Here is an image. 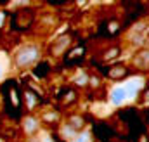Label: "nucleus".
<instances>
[{
	"mask_svg": "<svg viewBox=\"0 0 149 142\" xmlns=\"http://www.w3.org/2000/svg\"><path fill=\"white\" fill-rule=\"evenodd\" d=\"M23 128H24V132L28 134V135H35L38 132V128H40V121H38L35 116H28V118H24V121H23Z\"/></svg>",
	"mask_w": 149,
	"mask_h": 142,
	"instance_id": "nucleus-3",
	"label": "nucleus"
},
{
	"mask_svg": "<svg viewBox=\"0 0 149 142\" xmlns=\"http://www.w3.org/2000/svg\"><path fill=\"white\" fill-rule=\"evenodd\" d=\"M74 83H76L78 87H85V85L88 83V74H85V73L76 74V76H74Z\"/></svg>",
	"mask_w": 149,
	"mask_h": 142,
	"instance_id": "nucleus-6",
	"label": "nucleus"
},
{
	"mask_svg": "<svg viewBox=\"0 0 149 142\" xmlns=\"http://www.w3.org/2000/svg\"><path fill=\"white\" fill-rule=\"evenodd\" d=\"M7 73V59H3V54H0V80H3Z\"/></svg>",
	"mask_w": 149,
	"mask_h": 142,
	"instance_id": "nucleus-8",
	"label": "nucleus"
},
{
	"mask_svg": "<svg viewBox=\"0 0 149 142\" xmlns=\"http://www.w3.org/2000/svg\"><path fill=\"white\" fill-rule=\"evenodd\" d=\"M141 87H142V80H132V81H128V83L125 85L127 94H128V99H130V97H135Z\"/></svg>",
	"mask_w": 149,
	"mask_h": 142,
	"instance_id": "nucleus-4",
	"label": "nucleus"
},
{
	"mask_svg": "<svg viewBox=\"0 0 149 142\" xmlns=\"http://www.w3.org/2000/svg\"><path fill=\"white\" fill-rule=\"evenodd\" d=\"M3 19H5V14H3V12H0V26H2V23H3Z\"/></svg>",
	"mask_w": 149,
	"mask_h": 142,
	"instance_id": "nucleus-14",
	"label": "nucleus"
},
{
	"mask_svg": "<svg viewBox=\"0 0 149 142\" xmlns=\"http://www.w3.org/2000/svg\"><path fill=\"white\" fill-rule=\"evenodd\" d=\"M109 74H111L113 78H114V76H116V78H120L121 74H125V68H121V66H120V68H114Z\"/></svg>",
	"mask_w": 149,
	"mask_h": 142,
	"instance_id": "nucleus-10",
	"label": "nucleus"
},
{
	"mask_svg": "<svg viewBox=\"0 0 149 142\" xmlns=\"http://www.w3.org/2000/svg\"><path fill=\"white\" fill-rule=\"evenodd\" d=\"M118 52H120L118 49H111L109 52H106V56H104V57H106V59H111V57H114V56H118Z\"/></svg>",
	"mask_w": 149,
	"mask_h": 142,
	"instance_id": "nucleus-12",
	"label": "nucleus"
},
{
	"mask_svg": "<svg viewBox=\"0 0 149 142\" xmlns=\"http://www.w3.org/2000/svg\"><path fill=\"white\" fill-rule=\"evenodd\" d=\"M40 142H54L50 137H43V141H40Z\"/></svg>",
	"mask_w": 149,
	"mask_h": 142,
	"instance_id": "nucleus-15",
	"label": "nucleus"
},
{
	"mask_svg": "<svg viewBox=\"0 0 149 142\" xmlns=\"http://www.w3.org/2000/svg\"><path fill=\"white\" fill-rule=\"evenodd\" d=\"M74 134H76V132H74L70 125H66V127L63 128V135H64V139H68V141H71V139H73Z\"/></svg>",
	"mask_w": 149,
	"mask_h": 142,
	"instance_id": "nucleus-9",
	"label": "nucleus"
},
{
	"mask_svg": "<svg viewBox=\"0 0 149 142\" xmlns=\"http://www.w3.org/2000/svg\"><path fill=\"white\" fill-rule=\"evenodd\" d=\"M40 59V49L33 43H28V45H23L16 50L14 54V63L17 68H28V66H33Z\"/></svg>",
	"mask_w": 149,
	"mask_h": 142,
	"instance_id": "nucleus-1",
	"label": "nucleus"
},
{
	"mask_svg": "<svg viewBox=\"0 0 149 142\" xmlns=\"http://www.w3.org/2000/svg\"><path fill=\"white\" fill-rule=\"evenodd\" d=\"M88 81H92V83H90L92 87H97V85H99V80H97L95 76H92V78H88Z\"/></svg>",
	"mask_w": 149,
	"mask_h": 142,
	"instance_id": "nucleus-13",
	"label": "nucleus"
},
{
	"mask_svg": "<svg viewBox=\"0 0 149 142\" xmlns=\"http://www.w3.org/2000/svg\"><path fill=\"white\" fill-rule=\"evenodd\" d=\"M26 99H28V107L35 106V95H31V94L28 92V94H26Z\"/></svg>",
	"mask_w": 149,
	"mask_h": 142,
	"instance_id": "nucleus-11",
	"label": "nucleus"
},
{
	"mask_svg": "<svg viewBox=\"0 0 149 142\" xmlns=\"http://www.w3.org/2000/svg\"><path fill=\"white\" fill-rule=\"evenodd\" d=\"M127 99H128V94H127L125 85H116L111 92H109V101H111V104H114V106H121Z\"/></svg>",
	"mask_w": 149,
	"mask_h": 142,
	"instance_id": "nucleus-2",
	"label": "nucleus"
},
{
	"mask_svg": "<svg viewBox=\"0 0 149 142\" xmlns=\"http://www.w3.org/2000/svg\"><path fill=\"white\" fill-rule=\"evenodd\" d=\"M28 142H40L38 139H35V137H31V139H28Z\"/></svg>",
	"mask_w": 149,
	"mask_h": 142,
	"instance_id": "nucleus-16",
	"label": "nucleus"
},
{
	"mask_svg": "<svg viewBox=\"0 0 149 142\" xmlns=\"http://www.w3.org/2000/svg\"><path fill=\"white\" fill-rule=\"evenodd\" d=\"M90 141H92V135H90V132H88V130H83V132H78V134H74V137H73L70 142H90Z\"/></svg>",
	"mask_w": 149,
	"mask_h": 142,
	"instance_id": "nucleus-5",
	"label": "nucleus"
},
{
	"mask_svg": "<svg viewBox=\"0 0 149 142\" xmlns=\"http://www.w3.org/2000/svg\"><path fill=\"white\" fill-rule=\"evenodd\" d=\"M70 127H71L73 130L81 128V127H83V120H81L80 116H71V118H70Z\"/></svg>",
	"mask_w": 149,
	"mask_h": 142,
	"instance_id": "nucleus-7",
	"label": "nucleus"
}]
</instances>
